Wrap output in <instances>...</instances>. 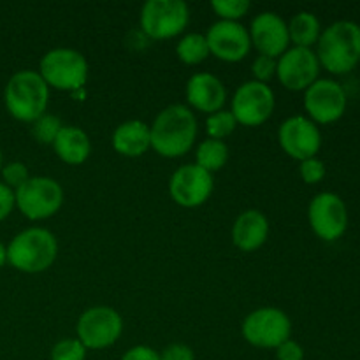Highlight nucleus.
<instances>
[{
  "instance_id": "obj_26",
  "label": "nucleus",
  "mask_w": 360,
  "mask_h": 360,
  "mask_svg": "<svg viewBox=\"0 0 360 360\" xmlns=\"http://www.w3.org/2000/svg\"><path fill=\"white\" fill-rule=\"evenodd\" d=\"M63 123L62 120L58 118V116L55 115H42L41 118L35 120L34 123H32V136L35 137V141H39L41 144H49V146H53V143H55L56 136H58V132L62 130Z\"/></svg>"
},
{
  "instance_id": "obj_19",
  "label": "nucleus",
  "mask_w": 360,
  "mask_h": 360,
  "mask_svg": "<svg viewBox=\"0 0 360 360\" xmlns=\"http://www.w3.org/2000/svg\"><path fill=\"white\" fill-rule=\"evenodd\" d=\"M269 236V221L259 210H246L232 225V243L241 252L252 253L262 248Z\"/></svg>"
},
{
  "instance_id": "obj_34",
  "label": "nucleus",
  "mask_w": 360,
  "mask_h": 360,
  "mask_svg": "<svg viewBox=\"0 0 360 360\" xmlns=\"http://www.w3.org/2000/svg\"><path fill=\"white\" fill-rule=\"evenodd\" d=\"M16 207V197H14V190L0 183V221L6 220L13 210Z\"/></svg>"
},
{
  "instance_id": "obj_10",
  "label": "nucleus",
  "mask_w": 360,
  "mask_h": 360,
  "mask_svg": "<svg viewBox=\"0 0 360 360\" xmlns=\"http://www.w3.org/2000/svg\"><path fill=\"white\" fill-rule=\"evenodd\" d=\"M276 108L274 91L269 84L252 79L236 90L231 101V112L238 125L259 127L273 116Z\"/></svg>"
},
{
  "instance_id": "obj_2",
  "label": "nucleus",
  "mask_w": 360,
  "mask_h": 360,
  "mask_svg": "<svg viewBox=\"0 0 360 360\" xmlns=\"http://www.w3.org/2000/svg\"><path fill=\"white\" fill-rule=\"evenodd\" d=\"M320 67L334 76L352 72L360 63V25L350 20L334 21L316 42Z\"/></svg>"
},
{
  "instance_id": "obj_32",
  "label": "nucleus",
  "mask_w": 360,
  "mask_h": 360,
  "mask_svg": "<svg viewBox=\"0 0 360 360\" xmlns=\"http://www.w3.org/2000/svg\"><path fill=\"white\" fill-rule=\"evenodd\" d=\"M160 360H195V354L188 345L172 343L160 352Z\"/></svg>"
},
{
  "instance_id": "obj_31",
  "label": "nucleus",
  "mask_w": 360,
  "mask_h": 360,
  "mask_svg": "<svg viewBox=\"0 0 360 360\" xmlns=\"http://www.w3.org/2000/svg\"><path fill=\"white\" fill-rule=\"evenodd\" d=\"M252 72L255 76V81L267 84V81H271L276 76V58L259 55L253 60Z\"/></svg>"
},
{
  "instance_id": "obj_20",
  "label": "nucleus",
  "mask_w": 360,
  "mask_h": 360,
  "mask_svg": "<svg viewBox=\"0 0 360 360\" xmlns=\"http://www.w3.org/2000/svg\"><path fill=\"white\" fill-rule=\"evenodd\" d=\"M112 148L122 157H143L148 150H151L150 125L141 120H129V122L120 123L112 132Z\"/></svg>"
},
{
  "instance_id": "obj_12",
  "label": "nucleus",
  "mask_w": 360,
  "mask_h": 360,
  "mask_svg": "<svg viewBox=\"0 0 360 360\" xmlns=\"http://www.w3.org/2000/svg\"><path fill=\"white\" fill-rule=\"evenodd\" d=\"M348 97L341 83L327 77H319L304 91V109L308 118L316 125H329L343 118Z\"/></svg>"
},
{
  "instance_id": "obj_17",
  "label": "nucleus",
  "mask_w": 360,
  "mask_h": 360,
  "mask_svg": "<svg viewBox=\"0 0 360 360\" xmlns=\"http://www.w3.org/2000/svg\"><path fill=\"white\" fill-rule=\"evenodd\" d=\"M250 41L264 56L280 58L290 48L287 21L273 11H264L253 18L250 25Z\"/></svg>"
},
{
  "instance_id": "obj_13",
  "label": "nucleus",
  "mask_w": 360,
  "mask_h": 360,
  "mask_svg": "<svg viewBox=\"0 0 360 360\" xmlns=\"http://www.w3.org/2000/svg\"><path fill=\"white\" fill-rule=\"evenodd\" d=\"M320 74L316 53L309 48H288L276 60V76L280 83L290 91H306Z\"/></svg>"
},
{
  "instance_id": "obj_16",
  "label": "nucleus",
  "mask_w": 360,
  "mask_h": 360,
  "mask_svg": "<svg viewBox=\"0 0 360 360\" xmlns=\"http://www.w3.org/2000/svg\"><path fill=\"white\" fill-rule=\"evenodd\" d=\"M206 35L210 53L221 62L236 63L248 56L252 49L250 32L239 21H217L210 27Z\"/></svg>"
},
{
  "instance_id": "obj_4",
  "label": "nucleus",
  "mask_w": 360,
  "mask_h": 360,
  "mask_svg": "<svg viewBox=\"0 0 360 360\" xmlns=\"http://www.w3.org/2000/svg\"><path fill=\"white\" fill-rule=\"evenodd\" d=\"M49 88L35 70H18L9 77L4 90V104L14 120L34 123L46 115Z\"/></svg>"
},
{
  "instance_id": "obj_11",
  "label": "nucleus",
  "mask_w": 360,
  "mask_h": 360,
  "mask_svg": "<svg viewBox=\"0 0 360 360\" xmlns=\"http://www.w3.org/2000/svg\"><path fill=\"white\" fill-rule=\"evenodd\" d=\"M308 220L316 238L327 243L338 241L348 229L347 204L334 192L316 193L309 202Z\"/></svg>"
},
{
  "instance_id": "obj_7",
  "label": "nucleus",
  "mask_w": 360,
  "mask_h": 360,
  "mask_svg": "<svg viewBox=\"0 0 360 360\" xmlns=\"http://www.w3.org/2000/svg\"><path fill=\"white\" fill-rule=\"evenodd\" d=\"M241 333L252 347L276 350L292 338V320L287 313L273 306L257 308L243 320Z\"/></svg>"
},
{
  "instance_id": "obj_29",
  "label": "nucleus",
  "mask_w": 360,
  "mask_h": 360,
  "mask_svg": "<svg viewBox=\"0 0 360 360\" xmlns=\"http://www.w3.org/2000/svg\"><path fill=\"white\" fill-rule=\"evenodd\" d=\"M0 172H2L4 185L9 186L11 190H18L23 183H27L30 179L28 167L23 162H11V164H6Z\"/></svg>"
},
{
  "instance_id": "obj_36",
  "label": "nucleus",
  "mask_w": 360,
  "mask_h": 360,
  "mask_svg": "<svg viewBox=\"0 0 360 360\" xmlns=\"http://www.w3.org/2000/svg\"><path fill=\"white\" fill-rule=\"evenodd\" d=\"M7 262V248L0 243V267H4V264Z\"/></svg>"
},
{
  "instance_id": "obj_21",
  "label": "nucleus",
  "mask_w": 360,
  "mask_h": 360,
  "mask_svg": "<svg viewBox=\"0 0 360 360\" xmlns=\"http://www.w3.org/2000/svg\"><path fill=\"white\" fill-rule=\"evenodd\" d=\"M53 150L63 164L81 165L88 160L91 153L90 137L79 127L63 125L53 143Z\"/></svg>"
},
{
  "instance_id": "obj_28",
  "label": "nucleus",
  "mask_w": 360,
  "mask_h": 360,
  "mask_svg": "<svg viewBox=\"0 0 360 360\" xmlns=\"http://www.w3.org/2000/svg\"><path fill=\"white\" fill-rule=\"evenodd\" d=\"M51 360H86V348L81 345L77 338L60 340L49 354Z\"/></svg>"
},
{
  "instance_id": "obj_3",
  "label": "nucleus",
  "mask_w": 360,
  "mask_h": 360,
  "mask_svg": "<svg viewBox=\"0 0 360 360\" xmlns=\"http://www.w3.org/2000/svg\"><path fill=\"white\" fill-rule=\"evenodd\" d=\"M7 248V262L20 273H44L55 264L58 243L48 229L30 227L11 239Z\"/></svg>"
},
{
  "instance_id": "obj_27",
  "label": "nucleus",
  "mask_w": 360,
  "mask_h": 360,
  "mask_svg": "<svg viewBox=\"0 0 360 360\" xmlns=\"http://www.w3.org/2000/svg\"><path fill=\"white\" fill-rule=\"evenodd\" d=\"M214 14L224 21H239L248 14L252 4L248 0H214L211 4Z\"/></svg>"
},
{
  "instance_id": "obj_15",
  "label": "nucleus",
  "mask_w": 360,
  "mask_h": 360,
  "mask_svg": "<svg viewBox=\"0 0 360 360\" xmlns=\"http://www.w3.org/2000/svg\"><path fill=\"white\" fill-rule=\"evenodd\" d=\"M214 188L213 174L197 164H185L174 171L169 181V193L181 207H199L211 197Z\"/></svg>"
},
{
  "instance_id": "obj_35",
  "label": "nucleus",
  "mask_w": 360,
  "mask_h": 360,
  "mask_svg": "<svg viewBox=\"0 0 360 360\" xmlns=\"http://www.w3.org/2000/svg\"><path fill=\"white\" fill-rule=\"evenodd\" d=\"M120 360H160V354L146 345H137L127 350Z\"/></svg>"
},
{
  "instance_id": "obj_5",
  "label": "nucleus",
  "mask_w": 360,
  "mask_h": 360,
  "mask_svg": "<svg viewBox=\"0 0 360 360\" xmlns=\"http://www.w3.org/2000/svg\"><path fill=\"white\" fill-rule=\"evenodd\" d=\"M39 74L48 84L60 91H77L88 81V62L72 48L49 49L39 63Z\"/></svg>"
},
{
  "instance_id": "obj_1",
  "label": "nucleus",
  "mask_w": 360,
  "mask_h": 360,
  "mask_svg": "<svg viewBox=\"0 0 360 360\" xmlns=\"http://www.w3.org/2000/svg\"><path fill=\"white\" fill-rule=\"evenodd\" d=\"M151 148L164 158H179L188 153L197 139V118L188 105L171 104L155 118Z\"/></svg>"
},
{
  "instance_id": "obj_9",
  "label": "nucleus",
  "mask_w": 360,
  "mask_h": 360,
  "mask_svg": "<svg viewBox=\"0 0 360 360\" xmlns=\"http://www.w3.org/2000/svg\"><path fill=\"white\" fill-rule=\"evenodd\" d=\"M123 333V319L111 306H94L79 316L76 326L77 340L86 350L112 347Z\"/></svg>"
},
{
  "instance_id": "obj_37",
  "label": "nucleus",
  "mask_w": 360,
  "mask_h": 360,
  "mask_svg": "<svg viewBox=\"0 0 360 360\" xmlns=\"http://www.w3.org/2000/svg\"><path fill=\"white\" fill-rule=\"evenodd\" d=\"M2 167H4V164H2V151H0V171H2Z\"/></svg>"
},
{
  "instance_id": "obj_18",
  "label": "nucleus",
  "mask_w": 360,
  "mask_h": 360,
  "mask_svg": "<svg viewBox=\"0 0 360 360\" xmlns=\"http://www.w3.org/2000/svg\"><path fill=\"white\" fill-rule=\"evenodd\" d=\"M186 102L190 108L197 109L200 112H207V116L213 112L221 111L227 102V90L221 83L220 77L210 72H197L186 83Z\"/></svg>"
},
{
  "instance_id": "obj_22",
  "label": "nucleus",
  "mask_w": 360,
  "mask_h": 360,
  "mask_svg": "<svg viewBox=\"0 0 360 360\" xmlns=\"http://www.w3.org/2000/svg\"><path fill=\"white\" fill-rule=\"evenodd\" d=\"M288 37L290 42L297 48H309L316 46L320 35H322V25L320 20L313 13L308 11H299L297 14L292 16V20L287 23Z\"/></svg>"
},
{
  "instance_id": "obj_24",
  "label": "nucleus",
  "mask_w": 360,
  "mask_h": 360,
  "mask_svg": "<svg viewBox=\"0 0 360 360\" xmlns=\"http://www.w3.org/2000/svg\"><path fill=\"white\" fill-rule=\"evenodd\" d=\"M176 55L186 65H199L202 63L210 53V46H207L206 35L204 34H186L185 37L179 39L178 46H176Z\"/></svg>"
},
{
  "instance_id": "obj_14",
  "label": "nucleus",
  "mask_w": 360,
  "mask_h": 360,
  "mask_svg": "<svg viewBox=\"0 0 360 360\" xmlns=\"http://www.w3.org/2000/svg\"><path fill=\"white\" fill-rule=\"evenodd\" d=\"M278 141L290 158L302 162L319 155L322 148V134L316 123L306 116H290L278 130Z\"/></svg>"
},
{
  "instance_id": "obj_30",
  "label": "nucleus",
  "mask_w": 360,
  "mask_h": 360,
  "mask_svg": "<svg viewBox=\"0 0 360 360\" xmlns=\"http://www.w3.org/2000/svg\"><path fill=\"white\" fill-rule=\"evenodd\" d=\"M299 174H301V179L306 185H316V183H320L326 178V164L316 157L302 160L301 165H299Z\"/></svg>"
},
{
  "instance_id": "obj_6",
  "label": "nucleus",
  "mask_w": 360,
  "mask_h": 360,
  "mask_svg": "<svg viewBox=\"0 0 360 360\" xmlns=\"http://www.w3.org/2000/svg\"><path fill=\"white\" fill-rule=\"evenodd\" d=\"M16 207L28 220H46L55 217L63 204V188L48 176H30L27 183L14 190Z\"/></svg>"
},
{
  "instance_id": "obj_8",
  "label": "nucleus",
  "mask_w": 360,
  "mask_h": 360,
  "mask_svg": "<svg viewBox=\"0 0 360 360\" xmlns=\"http://www.w3.org/2000/svg\"><path fill=\"white\" fill-rule=\"evenodd\" d=\"M190 21V9L183 0H148L141 9V28L155 41L181 34Z\"/></svg>"
},
{
  "instance_id": "obj_23",
  "label": "nucleus",
  "mask_w": 360,
  "mask_h": 360,
  "mask_svg": "<svg viewBox=\"0 0 360 360\" xmlns=\"http://www.w3.org/2000/svg\"><path fill=\"white\" fill-rule=\"evenodd\" d=\"M227 160L229 146L224 141L210 139V137H207V139L202 141L195 150V164L199 165V167H202L204 171L211 172V174L220 171V169H224Z\"/></svg>"
},
{
  "instance_id": "obj_33",
  "label": "nucleus",
  "mask_w": 360,
  "mask_h": 360,
  "mask_svg": "<svg viewBox=\"0 0 360 360\" xmlns=\"http://www.w3.org/2000/svg\"><path fill=\"white\" fill-rule=\"evenodd\" d=\"M276 360H304V348L290 338L276 348Z\"/></svg>"
},
{
  "instance_id": "obj_25",
  "label": "nucleus",
  "mask_w": 360,
  "mask_h": 360,
  "mask_svg": "<svg viewBox=\"0 0 360 360\" xmlns=\"http://www.w3.org/2000/svg\"><path fill=\"white\" fill-rule=\"evenodd\" d=\"M236 127H238V122H236L234 115L231 111H225V109L213 112L206 118V132L210 139L224 141L225 137L234 132Z\"/></svg>"
}]
</instances>
